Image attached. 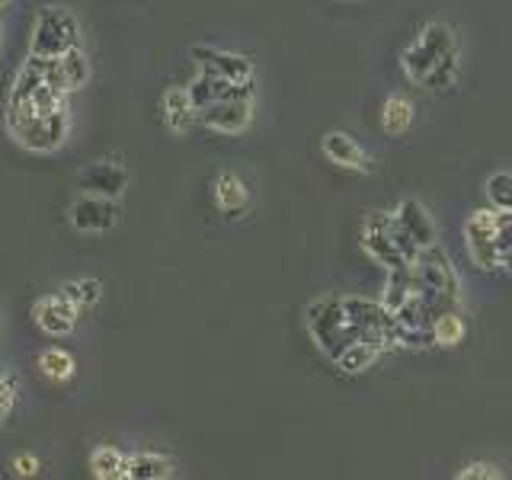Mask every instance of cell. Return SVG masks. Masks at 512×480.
Returning <instances> with one entry per match:
<instances>
[{
  "instance_id": "obj_14",
  "label": "cell",
  "mask_w": 512,
  "mask_h": 480,
  "mask_svg": "<svg viewBox=\"0 0 512 480\" xmlns=\"http://www.w3.org/2000/svg\"><path fill=\"white\" fill-rule=\"evenodd\" d=\"M324 154L333 160V164L349 167V170H365L368 157L356 144V138H349L346 132H327L324 135Z\"/></svg>"
},
{
  "instance_id": "obj_25",
  "label": "cell",
  "mask_w": 512,
  "mask_h": 480,
  "mask_svg": "<svg viewBox=\"0 0 512 480\" xmlns=\"http://www.w3.org/2000/svg\"><path fill=\"white\" fill-rule=\"evenodd\" d=\"M432 336H436L439 346H458L464 340V320L458 317V311H448V314L436 317V324H432Z\"/></svg>"
},
{
  "instance_id": "obj_16",
  "label": "cell",
  "mask_w": 512,
  "mask_h": 480,
  "mask_svg": "<svg viewBox=\"0 0 512 480\" xmlns=\"http://www.w3.org/2000/svg\"><path fill=\"white\" fill-rule=\"evenodd\" d=\"M215 199L221 205V212L228 215V218H237L240 212L247 208V186L244 180H237L234 173H221L218 176V183H215Z\"/></svg>"
},
{
  "instance_id": "obj_30",
  "label": "cell",
  "mask_w": 512,
  "mask_h": 480,
  "mask_svg": "<svg viewBox=\"0 0 512 480\" xmlns=\"http://www.w3.org/2000/svg\"><path fill=\"white\" fill-rule=\"evenodd\" d=\"M13 394H16L13 381L7 375H0V420H4V416L10 413V407H13Z\"/></svg>"
},
{
  "instance_id": "obj_2",
  "label": "cell",
  "mask_w": 512,
  "mask_h": 480,
  "mask_svg": "<svg viewBox=\"0 0 512 480\" xmlns=\"http://www.w3.org/2000/svg\"><path fill=\"white\" fill-rule=\"evenodd\" d=\"M304 317H308V330L314 336L317 349L324 352L330 362L340 359L349 343H356L346 311H343V298H320L304 311Z\"/></svg>"
},
{
  "instance_id": "obj_28",
  "label": "cell",
  "mask_w": 512,
  "mask_h": 480,
  "mask_svg": "<svg viewBox=\"0 0 512 480\" xmlns=\"http://www.w3.org/2000/svg\"><path fill=\"white\" fill-rule=\"evenodd\" d=\"M388 228H391V237H394L397 250L404 253V260H407V263H413L416 256H420V247H416V240L410 237V231L404 228V224L397 221V215H391V218H388Z\"/></svg>"
},
{
  "instance_id": "obj_4",
  "label": "cell",
  "mask_w": 512,
  "mask_h": 480,
  "mask_svg": "<svg viewBox=\"0 0 512 480\" xmlns=\"http://www.w3.org/2000/svg\"><path fill=\"white\" fill-rule=\"evenodd\" d=\"M455 45V32L452 26H445V23H429L420 36H416V42L407 48L404 55H400V64H404V71L407 77L413 80V84H423L426 74L436 68V61L445 55V52H452Z\"/></svg>"
},
{
  "instance_id": "obj_10",
  "label": "cell",
  "mask_w": 512,
  "mask_h": 480,
  "mask_svg": "<svg viewBox=\"0 0 512 480\" xmlns=\"http://www.w3.org/2000/svg\"><path fill=\"white\" fill-rule=\"evenodd\" d=\"M192 58L199 61V68L208 74H218L224 80H234V84H244V80H253V61L244 55H231L221 52V48H208V45H196L192 48Z\"/></svg>"
},
{
  "instance_id": "obj_6",
  "label": "cell",
  "mask_w": 512,
  "mask_h": 480,
  "mask_svg": "<svg viewBox=\"0 0 512 480\" xmlns=\"http://www.w3.org/2000/svg\"><path fill=\"white\" fill-rule=\"evenodd\" d=\"M119 221V208L116 199H106V196H93V192H84L74 205H71V224L77 231H87V234H103L112 231Z\"/></svg>"
},
{
  "instance_id": "obj_19",
  "label": "cell",
  "mask_w": 512,
  "mask_h": 480,
  "mask_svg": "<svg viewBox=\"0 0 512 480\" xmlns=\"http://www.w3.org/2000/svg\"><path fill=\"white\" fill-rule=\"evenodd\" d=\"M381 346H375V343H365V340H356V343H349L346 349H343V356L336 359V365L343 368L346 375H359V372H365V368H372L375 365V359L381 356Z\"/></svg>"
},
{
  "instance_id": "obj_11",
  "label": "cell",
  "mask_w": 512,
  "mask_h": 480,
  "mask_svg": "<svg viewBox=\"0 0 512 480\" xmlns=\"http://www.w3.org/2000/svg\"><path fill=\"white\" fill-rule=\"evenodd\" d=\"M250 100H240V96H228V100H218L212 106H205L199 112V122L215 128V132H224V135H237L244 132V128L250 125Z\"/></svg>"
},
{
  "instance_id": "obj_5",
  "label": "cell",
  "mask_w": 512,
  "mask_h": 480,
  "mask_svg": "<svg viewBox=\"0 0 512 480\" xmlns=\"http://www.w3.org/2000/svg\"><path fill=\"white\" fill-rule=\"evenodd\" d=\"M10 135L23 144L26 151H36V154H48L64 144L68 138V109H58V112H48V116H32L23 125L10 128Z\"/></svg>"
},
{
  "instance_id": "obj_21",
  "label": "cell",
  "mask_w": 512,
  "mask_h": 480,
  "mask_svg": "<svg viewBox=\"0 0 512 480\" xmlns=\"http://www.w3.org/2000/svg\"><path fill=\"white\" fill-rule=\"evenodd\" d=\"M458 48H452V52H445L439 61H436V68H432L429 74H426V80L420 87H426V90H445V87H452L455 84V77H458Z\"/></svg>"
},
{
  "instance_id": "obj_22",
  "label": "cell",
  "mask_w": 512,
  "mask_h": 480,
  "mask_svg": "<svg viewBox=\"0 0 512 480\" xmlns=\"http://www.w3.org/2000/svg\"><path fill=\"white\" fill-rule=\"evenodd\" d=\"M61 74H64V84H68V93L71 90H80L87 84L90 77V64H87V55L80 52V45L71 48V52L61 55Z\"/></svg>"
},
{
  "instance_id": "obj_7",
  "label": "cell",
  "mask_w": 512,
  "mask_h": 480,
  "mask_svg": "<svg viewBox=\"0 0 512 480\" xmlns=\"http://www.w3.org/2000/svg\"><path fill=\"white\" fill-rule=\"evenodd\" d=\"M388 218H391V215L375 212L372 218L365 221V228H362V247H365V253L372 256V260H375L378 266H384V269L391 272V269L410 266V263L404 260V253H400L397 244H394L391 228H388Z\"/></svg>"
},
{
  "instance_id": "obj_26",
  "label": "cell",
  "mask_w": 512,
  "mask_h": 480,
  "mask_svg": "<svg viewBox=\"0 0 512 480\" xmlns=\"http://www.w3.org/2000/svg\"><path fill=\"white\" fill-rule=\"evenodd\" d=\"M487 196L496 212H512V173H493L487 180Z\"/></svg>"
},
{
  "instance_id": "obj_24",
  "label": "cell",
  "mask_w": 512,
  "mask_h": 480,
  "mask_svg": "<svg viewBox=\"0 0 512 480\" xmlns=\"http://www.w3.org/2000/svg\"><path fill=\"white\" fill-rule=\"evenodd\" d=\"M61 295L68 298L71 304H77L80 311H84V308H93V304L103 298V282H96V279L68 282V285L61 288Z\"/></svg>"
},
{
  "instance_id": "obj_20",
  "label": "cell",
  "mask_w": 512,
  "mask_h": 480,
  "mask_svg": "<svg viewBox=\"0 0 512 480\" xmlns=\"http://www.w3.org/2000/svg\"><path fill=\"white\" fill-rule=\"evenodd\" d=\"M410 122H413L410 100H404V96H391V100L384 103V109H381V128L388 135H404L410 128Z\"/></svg>"
},
{
  "instance_id": "obj_27",
  "label": "cell",
  "mask_w": 512,
  "mask_h": 480,
  "mask_svg": "<svg viewBox=\"0 0 512 480\" xmlns=\"http://www.w3.org/2000/svg\"><path fill=\"white\" fill-rule=\"evenodd\" d=\"M29 100H32V106H36L39 116H48V112H58V109H64V93H61L58 87H52V84H42V87H36V93H32Z\"/></svg>"
},
{
  "instance_id": "obj_13",
  "label": "cell",
  "mask_w": 512,
  "mask_h": 480,
  "mask_svg": "<svg viewBox=\"0 0 512 480\" xmlns=\"http://www.w3.org/2000/svg\"><path fill=\"white\" fill-rule=\"evenodd\" d=\"M397 221L404 224V228L410 231V237L416 240V247L426 250V247H436L439 240V231H436V221L429 218L426 208L416 202V199H404L397 205Z\"/></svg>"
},
{
  "instance_id": "obj_15",
  "label": "cell",
  "mask_w": 512,
  "mask_h": 480,
  "mask_svg": "<svg viewBox=\"0 0 512 480\" xmlns=\"http://www.w3.org/2000/svg\"><path fill=\"white\" fill-rule=\"evenodd\" d=\"M164 119H167L170 132H186V128L199 119V112L192 106L186 87H170L164 93Z\"/></svg>"
},
{
  "instance_id": "obj_17",
  "label": "cell",
  "mask_w": 512,
  "mask_h": 480,
  "mask_svg": "<svg viewBox=\"0 0 512 480\" xmlns=\"http://www.w3.org/2000/svg\"><path fill=\"white\" fill-rule=\"evenodd\" d=\"M173 474V461L154 452H138L128 458V477L132 480H164Z\"/></svg>"
},
{
  "instance_id": "obj_18",
  "label": "cell",
  "mask_w": 512,
  "mask_h": 480,
  "mask_svg": "<svg viewBox=\"0 0 512 480\" xmlns=\"http://www.w3.org/2000/svg\"><path fill=\"white\" fill-rule=\"evenodd\" d=\"M90 471H93V477H100V480L128 477V458L119 452V448L103 445V448H96V452L90 455Z\"/></svg>"
},
{
  "instance_id": "obj_31",
  "label": "cell",
  "mask_w": 512,
  "mask_h": 480,
  "mask_svg": "<svg viewBox=\"0 0 512 480\" xmlns=\"http://www.w3.org/2000/svg\"><path fill=\"white\" fill-rule=\"evenodd\" d=\"M39 458L36 455H20L13 461V474H20V477H32V474H39Z\"/></svg>"
},
{
  "instance_id": "obj_1",
  "label": "cell",
  "mask_w": 512,
  "mask_h": 480,
  "mask_svg": "<svg viewBox=\"0 0 512 480\" xmlns=\"http://www.w3.org/2000/svg\"><path fill=\"white\" fill-rule=\"evenodd\" d=\"M413 266V292L423 298L432 317H442L458 308V276L448 256L439 247H426L410 263Z\"/></svg>"
},
{
  "instance_id": "obj_9",
  "label": "cell",
  "mask_w": 512,
  "mask_h": 480,
  "mask_svg": "<svg viewBox=\"0 0 512 480\" xmlns=\"http://www.w3.org/2000/svg\"><path fill=\"white\" fill-rule=\"evenodd\" d=\"M77 186L84 192H93V196L119 199L122 189L128 186V173L112 160H93L77 173Z\"/></svg>"
},
{
  "instance_id": "obj_12",
  "label": "cell",
  "mask_w": 512,
  "mask_h": 480,
  "mask_svg": "<svg viewBox=\"0 0 512 480\" xmlns=\"http://www.w3.org/2000/svg\"><path fill=\"white\" fill-rule=\"evenodd\" d=\"M32 317H36V324L48 333V336H68L74 327H77V317H80V308L71 304L64 295H48V298H39L36 308H32Z\"/></svg>"
},
{
  "instance_id": "obj_29",
  "label": "cell",
  "mask_w": 512,
  "mask_h": 480,
  "mask_svg": "<svg viewBox=\"0 0 512 480\" xmlns=\"http://www.w3.org/2000/svg\"><path fill=\"white\" fill-rule=\"evenodd\" d=\"M458 477H461V480H496V477H500V471H496L493 464L474 461V464H464Z\"/></svg>"
},
{
  "instance_id": "obj_3",
  "label": "cell",
  "mask_w": 512,
  "mask_h": 480,
  "mask_svg": "<svg viewBox=\"0 0 512 480\" xmlns=\"http://www.w3.org/2000/svg\"><path fill=\"white\" fill-rule=\"evenodd\" d=\"M77 45H80V26L74 20V13L61 7H42L36 16V26H32L29 55L61 58Z\"/></svg>"
},
{
  "instance_id": "obj_8",
  "label": "cell",
  "mask_w": 512,
  "mask_h": 480,
  "mask_svg": "<svg viewBox=\"0 0 512 480\" xmlns=\"http://www.w3.org/2000/svg\"><path fill=\"white\" fill-rule=\"evenodd\" d=\"M496 215L493 212H474L464 224V237H468V250L471 260L480 269H493L500 266V253H496Z\"/></svg>"
},
{
  "instance_id": "obj_23",
  "label": "cell",
  "mask_w": 512,
  "mask_h": 480,
  "mask_svg": "<svg viewBox=\"0 0 512 480\" xmlns=\"http://www.w3.org/2000/svg\"><path fill=\"white\" fill-rule=\"evenodd\" d=\"M39 368L45 378L68 381L74 375V359H71V352H64V349H45L39 356Z\"/></svg>"
}]
</instances>
